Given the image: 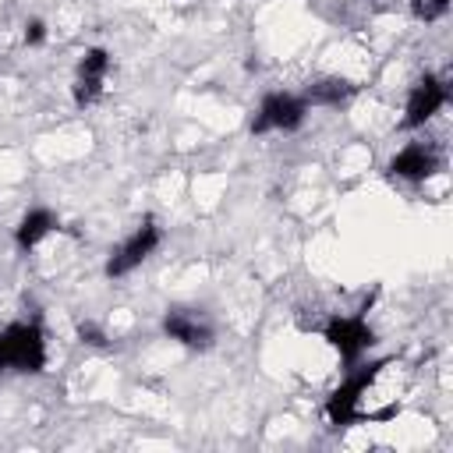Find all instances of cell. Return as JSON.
Here are the masks:
<instances>
[{"mask_svg":"<svg viewBox=\"0 0 453 453\" xmlns=\"http://www.w3.org/2000/svg\"><path fill=\"white\" fill-rule=\"evenodd\" d=\"M46 333L39 322H11L0 329V372L35 375L46 368Z\"/></svg>","mask_w":453,"mask_h":453,"instance_id":"1","label":"cell"},{"mask_svg":"<svg viewBox=\"0 0 453 453\" xmlns=\"http://www.w3.org/2000/svg\"><path fill=\"white\" fill-rule=\"evenodd\" d=\"M382 365H357L329 396H326V421L343 428V425H357L361 411H365V396L372 393L375 379H379Z\"/></svg>","mask_w":453,"mask_h":453,"instance_id":"2","label":"cell"},{"mask_svg":"<svg viewBox=\"0 0 453 453\" xmlns=\"http://www.w3.org/2000/svg\"><path fill=\"white\" fill-rule=\"evenodd\" d=\"M308 103L297 92H269L258 103V113L251 120V134H265V131H280V134H294L304 120H308Z\"/></svg>","mask_w":453,"mask_h":453,"instance_id":"3","label":"cell"},{"mask_svg":"<svg viewBox=\"0 0 453 453\" xmlns=\"http://www.w3.org/2000/svg\"><path fill=\"white\" fill-rule=\"evenodd\" d=\"M322 336L326 343L340 354V361L347 365H357L368 347L375 343V329L368 326V315L365 311H354V315H333L326 326H322Z\"/></svg>","mask_w":453,"mask_h":453,"instance_id":"4","label":"cell"},{"mask_svg":"<svg viewBox=\"0 0 453 453\" xmlns=\"http://www.w3.org/2000/svg\"><path fill=\"white\" fill-rule=\"evenodd\" d=\"M159 241H163L159 223H156V219H142V223L110 251V258H106V276H110V280H120V276L134 273V269L159 248Z\"/></svg>","mask_w":453,"mask_h":453,"instance_id":"5","label":"cell"},{"mask_svg":"<svg viewBox=\"0 0 453 453\" xmlns=\"http://www.w3.org/2000/svg\"><path fill=\"white\" fill-rule=\"evenodd\" d=\"M106 74H110V53L103 46L85 50L81 60H78V71H74V85H71V96H74V106L78 110L96 106L103 99Z\"/></svg>","mask_w":453,"mask_h":453,"instance_id":"6","label":"cell"},{"mask_svg":"<svg viewBox=\"0 0 453 453\" xmlns=\"http://www.w3.org/2000/svg\"><path fill=\"white\" fill-rule=\"evenodd\" d=\"M446 99H449V88H446L442 78H435V74L418 78L411 85V92H407V106H403V120L400 124L403 127H425L446 106Z\"/></svg>","mask_w":453,"mask_h":453,"instance_id":"7","label":"cell"},{"mask_svg":"<svg viewBox=\"0 0 453 453\" xmlns=\"http://www.w3.org/2000/svg\"><path fill=\"white\" fill-rule=\"evenodd\" d=\"M442 166L439 152L432 142H407L389 163H386V173L396 177V180H407V184H421L428 180L435 170Z\"/></svg>","mask_w":453,"mask_h":453,"instance_id":"8","label":"cell"},{"mask_svg":"<svg viewBox=\"0 0 453 453\" xmlns=\"http://www.w3.org/2000/svg\"><path fill=\"white\" fill-rule=\"evenodd\" d=\"M163 333H166L170 340L191 347V350L212 347V336H216L209 315L198 311V308H170V311L163 315Z\"/></svg>","mask_w":453,"mask_h":453,"instance_id":"9","label":"cell"},{"mask_svg":"<svg viewBox=\"0 0 453 453\" xmlns=\"http://www.w3.org/2000/svg\"><path fill=\"white\" fill-rule=\"evenodd\" d=\"M60 226V219L50 212V209H28L25 216H21V223H18V230H14V241H18V248H25V251H32L39 241H46L53 230Z\"/></svg>","mask_w":453,"mask_h":453,"instance_id":"10","label":"cell"},{"mask_svg":"<svg viewBox=\"0 0 453 453\" xmlns=\"http://www.w3.org/2000/svg\"><path fill=\"white\" fill-rule=\"evenodd\" d=\"M301 96H304L308 106H343L354 96V85L347 78H319Z\"/></svg>","mask_w":453,"mask_h":453,"instance_id":"11","label":"cell"},{"mask_svg":"<svg viewBox=\"0 0 453 453\" xmlns=\"http://www.w3.org/2000/svg\"><path fill=\"white\" fill-rule=\"evenodd\" d=\"M411 11L418 21H439L449 11V0H411Z\"/></svg>","mask_w":453,"mask_h":453,"instance_id":"12","label":"cell"},{"mask_svg":"<svg viewBox=\"0 0 453 453\" xmlns=\"http://www.w3.org/2000/svg\"><path fill=\"white\" fill-rule=\"evenodd\" d=\"M42 39H46V25H42L39 18L28 21V25H25V42H28V46H39Z\"/></svg>","mask_w":453,"mask_h":453,"instance_id":"13","label":"cell"},{"mask_svg":"<svg viewBox=\"0 0 453 453\" xmlns=\"http://www.w3.org/2000/svg\"><path fill=\"white\" fill-rule=\"evenodd\" d=\"M81 340H85V343H96V347H103V343H106V336H103L96 326H81Z\"/></svg>","mask_w":453,"mask_h":453,"instance_id":"14","label":"cell"}]
</instances>
